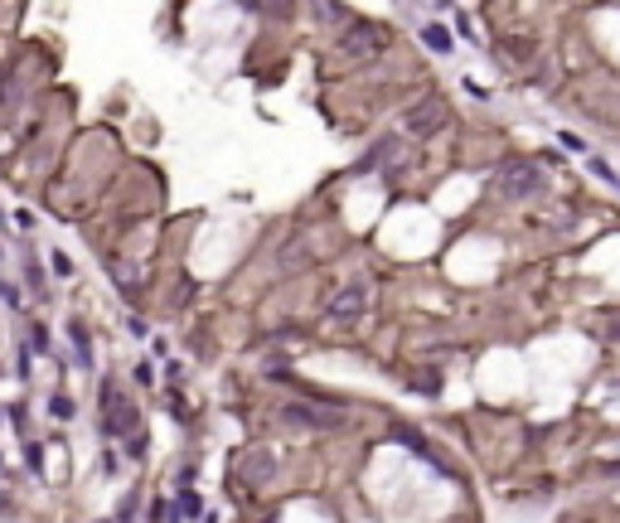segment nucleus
Instances as JSON below:
<instances>
[{"label":"nucleus","instance_id":"nucleus-1","mask_svg":"<svg viewBox=\"0 0 620 523\" xmlns=\"http://www.w3.org/2000/svg\"><path fill=\"white\" fill-rule=\"evenodd\" d=\"M495 185H499L504 199L523 204V199H538V194L548 189V175H543V165H533V160H509V165L495 175Z\"/></svg>","mask_w":620,"mask_h":523},{"label":"nucleus","instance_id":"nucleus-2","mask_svg":"<svg viewBox=\"0 0 620 523\" xmlns=\"http://www.w3.org/2000/svg\"><path fill=\"white\" fill-rule=\"evenodd\" d=\"M446 126V102L441 97H426V102H417V107H408V116H403V131L408 136H436Z\"/></svg>","mask_w":620,"mask_h":523},{"label":"nucleus","instance_id":"nucleus-3","mask_svg":"<svg viewBox=\"0 0 620 523\" xmlns=\"http://www.w3.org/2000/svg\"><path fill=\"white\" fill-rule=\"evenodd\" d=\"M383 49V29L378 24H354L344 39H339V54H349V58H369V54H378Z\"/></svg>","mask_w":620,"mask_h":523},{"label":"nucleus","instance_id":"nucleus-4","mask_svg":"<svg viewBox=\"0 0 620 523\" xmlns=\"http://www.w3.org/2000/svg\"><path fill=\"white\" fill-rule=\"evenodd\" d=\"M364 306H369V281L359 276V281H349V286L334 296L330 315H339V320H354V315H364Z\"/></svg>","mask_w":620,"mask_h":523},{"label":"nucleus","instance_id":"nucleus-5","mask_svg":"<svg viewBox=\"0 0 620 523\" xmlns=\"http://www.w3.org/2000/svg\"><path fill=\"white\" fill-rule=\"evenodd\" d=\"M68 339H73V354H78V364L93 373V339H88V325H83V320H68Z\"/></svg>","mask_w":620,"mask_h":523},{"label":"nucleus","instance_id":"nucleus-6","mask_svg":"<svg viewBox=\"0 0 620 523\" xmlns=\"http://www.w3.org/2000/svg\"><path fill=\"white\" fill-rule=\"evenodd\" d=\"M421 44H426L431 54H451V34H446V24H426V29H421Z\"/></svg>","mask_w":620,"mask_h":523},{"label":"nucleus","instance_id":"nucleus-7","mask_svg":"<svg viewBox=\"0 0 620 523\" xmlns=\"http://www.w3.org/2000/svg\"><path fill=\"white\" fill-rule=\"evenodd\" d=\"M286 417H291V421H310V426H334V417L315 412V407H306V403H291V407H286Z\"/></svg>","mask_w":620,"mask_h":523},{"label":"nucleus","instance_id":"nucleus-8","mask_svg":"<svg viewBox=\"0 0 620 523\" xmlns=\"http://www.w3.org/2000/svg\"><path fill=\"white\" fill-rule=\"evenodd\" d=\"M175 514H180V519H199V514H204V499H199V494H180V509H175Z\"/></svg>","mask_w":620,"mask_h":523},{"label":"nucleus","instance_id":"nucleus-9","mask_svg":"<svg viewBox=\"0 0 620 523\" xmlns=\"http://www.w3.org/2000/svg\"><path fill=\"white\" fill-rule=\"evenodd\" d=\"M557 146H562V150H572V155H587V141H582V136H572V131H562V136H557Z\"/></svg>","mask_w":620,"mask_h":523},{"label":"nucleus","instance_id":"nucleus-10","mask_svg":"<svg viewBox=\"0 0 620 523\" xmlns=\"http://www.w3.org/2000/svg\"><path fill=\"white\" fill-rule=\"evenodd\" d=\"M29 349H34V354H49V329H44V325L29 329Z\"/></svg>","mask_w":620,"mask_h":523},{"label":"nucleus","instance_id":"nucleus-11","mask_svg":"<svg viewBox=\"0 0 620 523\" xmlns=\"http://www.w3.org/2000/svg\"><path fill=\"white\" fill-rule=\"evenodd\" d=\"M49 412H54L59 421H68V417H73V403H68V398L59 393V398H49Z\"/></svg>","mask_w":620,"mask_h":523},{"label":"nucleus","instance_id":"nucleus-12","mask_svg":"<svg viewBox=\"0 0 620 523\" xmlns=\"http://www.w3.org/2000/svg\"><path fill=\"white\" fill-rule=\"evenodd\" d=\"M49 267H54V276H73V262H68V252H54V257H49Z\"/></svg>","mask_w":620,"mask_h":523},{"label":"nucleus","instance_id":"nucleus-13","mask_svg":"<svg viewBox=\"0 0 620 523\" xmlns=\"http://www.w3.org/2000/svg\"><path fill=\"white\" fill-rule=\"evenodd\" d=\"M417 393H441V383H436V373H421V378H412Z\"/></svg>","mask_w":620,"mask_h":523},{"label":"nucleus","instance_id":"nucleus-14","mask_svg":"<svg viewBox=\"0 0 620 523\" xmlns=\"http://www.w3.org/2000/svg\"><path fill=\"white\" fill-rule=\"evenodd\" d=\"M0 296H5V306H24V301H20V286H15V281H0Z\"/></svg>","mask_w":620,"mask_h":523},{"label":"nucleus","instance_id":"nucleus-15","mask_svg":"<svg viewBox=\"0 0 620 523\" xmlns=\"http://www.w3.org/2000/svg\"><path fill=\"white\" fill-rule=\"evenodd\" d=\"M136 383H141V388H150V383H155V368H150V364H146V359H141V364H136Z\"/></svg>","mask_w":620,"mask_h":523},{"label":"nucleus","instance_id":"nucleus-16","mask_svg":"<svg viewBox=\"0 0 620 523\" xmlns=\"http://www.w3.org/2000/svg\"><path fill=\"white\" fill-rule=\"evenodd\" d=\"M587 165H591V175H601V180H616V170H611V165H606V160H596V155H591V160H587Z\"/></svg>","mask_w":620,"mask_h":523},{"label":"nucleus","instance_id":"nucleus-17","mask_svg":"<svg viewBox=\"0 0 620 523\" xmlns=\"http://www.w3.org/2000/svg\"><path fill=\"white\" fill-rule=\"evenodd\" d=\"M601 475H620V465H601Z\"/></svg>","mask_w":620,"mask_h":523}]
</instances>
